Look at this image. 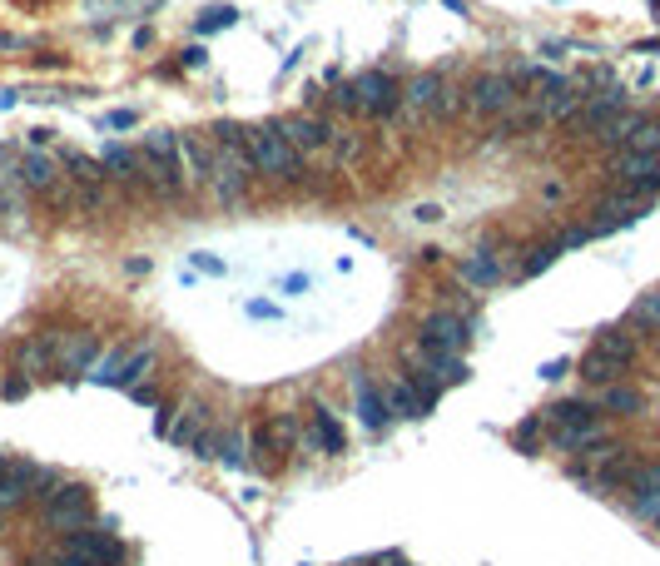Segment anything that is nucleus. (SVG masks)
Returning a JSON list of instances; mask_svg holds the SVG:
<instances>
[{
	"mask_svg": "<svg viewBox=\"0 0 660 566\" xmlns=\"http://www.w3.org/2000/svg\"><path fill=\"white\" fill-rule=\"evenodd\" d=\"M139 174H144V189H149L154 199L179 204L184 189H189V174H184V164H179V135L154 130V135L144 140V149H139Z\"/></svg>",
	"mask_w": 660,
	"mask_h": 566,
	"instance_id": "1",
	"label": "nucleus"
},
{
	"mask_svg": "<svg viewBox=\"0 0 660 566\" xmlns=\"http://www.w3.org/2000/svg\"><path fill=\"white\" fill-rule=\"evenodd\" d=\"M249 159H254V169L268 174V179H283V184L303 179V154L283 140V130H278V125L249 130Z\"/></svg>",
	"mask_w": 660,
	"mask_h": 566,
	"instance_id": "2",
	"label": "nucleus"
},
{
	"mask_svg": "<svg viewBox=\"0 0 660 566\" xmlns=\"http://www.w3.org/2000/svg\"><path fill=\"white\" fill-rule=\"evenodd\" d=\"M606 174L616 179L621 194L651 199V194L660 189V154H631V149H616V159H611Z\"/></svg>",
	"mask_w": 660,
	"mask_h": 566,
	"instance_id": "3",
	"label": "nucleus"
},
{
	"mask_svg": "<svg viewBox=\"0 0 660 566\" xmlns=\"http://www.w3.org/2000/svg\"><path fill=\"white\" fill-rule=\"evenodd\" d=\"M517 105H522L517 75H502V70L472 80V90H467V110H472V115H497V120H502V115L517 110Z\"/></svg>",
	"mask_w": 660,
	"mask_h": 566,
	"instance_id": "4",
	"label": "nucleus"
},
{
	"mask_svg": "<svg viewBox=\"0 0 660 566\" xmlns=\"http://www.w3.org/2000/svg\"><path fill=\"white\" fill-rule=\"evenodd\" d=\"M651 209V199H636V194H611L601 209H596V219H591V234H616V229H626V224H636L641 214Z\"/></svg>",
	"mask_w": 660,
	"mask_h": 566,
	"instance_id": "5",
	"label": "nucleus"
},
{
	"mask_svg": "<svg viewBox=\"0 0 660 566\" xmlns=\"http://www.w3.org/2000/svg\"><path fill=\"white\" fill-rule=\"evenodd\" d=\"M457 279L467 283V288H497V283L507 279V264H502V254H497L492 244H482V249H472V254L457 264Z\"/></svg>",
	"mask_w": 660,
	"mask_h": 566,
	"instance_id": "6",
	"label": "nucleus"
},
{
	"mask_svg": "<svg viewBox=\"0 0 660 566\" xmlns=\"http://www.w3.org/2000/svg\"><path fill=\"white\" fill-rule=\"evenodd\" d=\"M278 130H283V140L293 144L298 154H313V149L333 144V130L323 120H313V115H288V120H278Z\"/></svg>",
	"mask_w": 660,
	"mask_h": 566,
	"instance_id": "7",
	"label": "nucleus"
},
{
	"mask_svg": "<svg viewBox=\"0 0 660 566\" xmlns=\"http://www.w3.org/2000/svg\"><path fill=\"white\" fill-rule=\"evenodd\" d=\"M15 179H20V189H30V194H45V189H55L65 174H60V164L50 159V154H20L15 159Z\"/></svg>",
	"mask_w": 660,
	"mask_h": 566,
	"instance_id": "8",
	"label": "nucleus"
},
{
	"mask_svg": "<svg viewBox=\"0 0 660 566\" xmlns=\"http://www.w3.org/2000/svg\"><path fill=\"white\" fill-rule=\"evenodd\" d=\"M100 164H105L110 184H120V189H139V184H144V174H139V149H130V144L110 140L105 154H100Z\"/></svg>",
	"mask_w": 660,
	"mask_h": 566,
	"instance_id": "9",
	"label": "nucleus"
},
{
	"mask_svg": "<svg viewBox=\"0 0 660 566\" xmlns=\"http://www.w3.org/2000/svg\"><path fill=\"white\" fill-rule=\"evenodd\" d=\"M179 154H184V174H189V184L209 189V179H214V144L204 140V135H179Z\"/></svg>",
	"mask_w": 660,
	"mask_h": 566,
	"instance_id": "10",
	"label": "nucleus"
},
{
	"mask_svg": "<svg viewBox=\"0 0 660 566\" xmlns=\"http://www.w3.org/2000/svg\"><path fill=\"white\" fill-rule=\"evenodd\" d=\"M546 125H551V115H546L541 105H517V110H507V115L497 120L492 135H502V140H522V135H536V130H546Z\"/></svg>",
	"mask_w": 660,
	"mask_h": 566,
	"instance_id": "11",
	"label": "nucleus"
},
{
	"mask_svg": "<svg viewBox=\"0 0 660 566\" xmlns=\"http://www.w3.org/2000/svg\"><path fill=\"white\" fill-rule=\"evenodd\" d=\"M517 90H522V100L541 105V100L561 95V90H566V80H561L556 70H546V65H527V70H517Z\"/></svg>",
	"mask_w": 660,
	"mask_h": 566,
	"instance_id": "12",
	"label": "nucleus"
},
{
	"mask_svg": "<svg viewBox=\"0 0 660 566\" xmlns=\"http://www.w3.org/2000/svg\"><path fill=\"white\" fill-rule=\"evenodd\" d=\"M60 164L70 169V184H75V189H110V174H105V164H100L95 154L65 149V159H60Z\"/></svg>",
	"mask_w": 660,
	"mask_h": 566,
	"instance_id": "13",
	"label": "nucleus"
},
{
	"mask_svg": "<svg viewBox=\"0 0 660 566\" xmlns=\"http://www.w3.org/2000/svg\"><path fill=\"white\" fill-rule=\"evenodd\" d=\"M353 90L368 100V110H378V105H393V100H402V85H397L393 75H383V70H363L358 80H353ZM407 105V100H402Z\"/></svg>",
	"mask_w": 660,
	"mask_h": 566,
	"instance_id": "14",
	"label": "nucleus"
},
{
	"mask_svg": "<svg viewBox=\"0 0 660 566\" xmlns=\"http://www.w3.org/2000/svg\"><path fill=\"white\" fill-rule=\"evenodd\" d=\"M556 259H561V244H556V239H541V244H531L527 249V259H522L517 274H522V279H536V274H546Z\"/></svg>",
	"mask_w": 660,
	"mask_h": 566,
	"instance_id": "15",
	"label": "nucleus"
},
{
	"mask_svg": "<svg viewBox=\"0 0 660 566\" xmlns=\"http://www.w3.org/2000/svg\"><path fill=\"white\" fill-rule=\"evenodd\" d=\"M626 149H631V154H660V120L636 115V125H631V135H626Z\"/></svg>",
	"mask_w": 660,
	"mask_h": 566,
	"instance_id": "16",
	"label": "nucleus"
},
{
	"mask_svg": "<svg viewBox=\"0 0 660 566\" xmlns=\"http://www.w3.org/2000/svg\"><path fill=\"white\" fill-rule=\"evenodd\" d=\"M462 105H467V90H452V85H442V90H437V100L427 105V115H432V120H452Z\"/></svg>",
	"mask_w": 660,
	"mask_h": 566,
	"instance_id": "17",
	"label": "nucleus"
},
{
	"mask_svg": "<svg viewBox=\"0 0 660 566\" xmlns=\"http://www.w3.org/2000/svg\"><path fill=\"white\" fill-rule=\"evenodd\" d=\"M437 90H442V80H437V75H417V80H412V85L402 90V100H407V105H422V110H427V105L437 100Z\"/></svg>",
	"mask_w": 660,
	"mask_h": 566,
	"instance_id": "18",
	"label": "nucleus"
},
{
	"mask_svg": "<svg viewBox=\"0 0 660 566\" xmlns=\"http://www.w3.org/2000/svg\"><path fill=\"white\" fill-rule=\"evenodd\" d=\"M40 199H45V209H50V214H75V184H70V174H65L55 189H45Z\"/></svg>",
	"mask_w": 660,
	"mask_h": 566,
	"instance_id": "19",
	"label": "nucleus"
},
{
	"mask_svg": "<svg viewBox=\"0 0 660 566\" xmlns=\"http://www.w3.org/2000/svg\"><path fill=\"white\" fill-rule=\"evenodd\" d=\"M239 20V10L234 5H209L204 15H199V35H214V30H229Z\"/></svg>",
	"mask_w": 660,
	"mask_h": 566,
	"instance_id": "20",
	"label": "nucleus"
},
{
	"mask_svg": "<svg viewBox=\"0 0 660 566\" xmlns=\"http://www.w3.org/2000/svg\"><path fill=\"white\" fill-rule=\"evenodd\" d=\"M189 264H194L199 274H209V279H224V274H229V264H224L219 254H209V249H194V254H189Z\"/></svg>",
	"mask_w": 660,
	"mask_h": 566,
	"instance_id": "21",
	"label": "nucleus"
},
{
	"mask_svg": "<svg viewBox=\"0 0 660 566\" xmlns=\"http://www.w3.org/2000/svg\"><path fill=\"white\" fill-rule=\"evenodd\" d=\"M338 105H343L348 115H373V110H368V100H363L353 85H343V90H338Z\"/></svg>",
	"mask_w": 660,
	"mask_h": 566,
	"instance_id": "22",
	"label": "nucleus"
},
{
	"mask_svg": "<svg viewBox=\"0 0 660 566\" xmlns=\"http://www.w3.org/2000/svg\"><path fill=\"white\" fill-rule=\"evenodd\" d=\"M343 566H412V562L397 557V552H378V557H358V562H343Z\"/></svg>",
	"mask_w": 660,
	"mask_h": 566,
	"instance_id": "23",
	"label": "nucleus"
},
{
	"mask_svg": "<svg viewBox=\"0 0 660 566\" xmlns=\"http://www.w3.org/2000/svg\"><path fill=\"white\" fill-rule=\"evenodd\" d=\"M134 120H139V115H134V110H115V115H110V120H105V125H110V130H130Z\"/></svg>",
	"mask_w": 660,
	"mask_h": 566,
	"instance_id": "24",
	"label": "nucleus"
},
{
	"mask_svg": "<svg viewBox=\"0 0 660 566\" xmlns=\"http://www.w3.org/2000/svg\"><path fill=\"white\" fill-rule=\"evenodd\" d=\"M204 60H209V50H204V45H189V50H184V65H189V70H199Z\"/></svg>",
	"mask_w": 660,
	"mask_h": 566,
	"instance_id": "25",
	"label": "nucleus"
},
{
	"mask_svg": "<svg viewBox=\"0 0 660 566\" xmlns=\"http://www.w3.org/2000/svg\"><path fill=\"white\" fill-rule=\"evenodd\" d=\"M0 50H20V40L15 35H0Z\"/></svg>",
	"mask_w": 660,
	"mask_h": 566,
	"instance_id": "26",
	"label": "nucleus"
}]
</instances>
